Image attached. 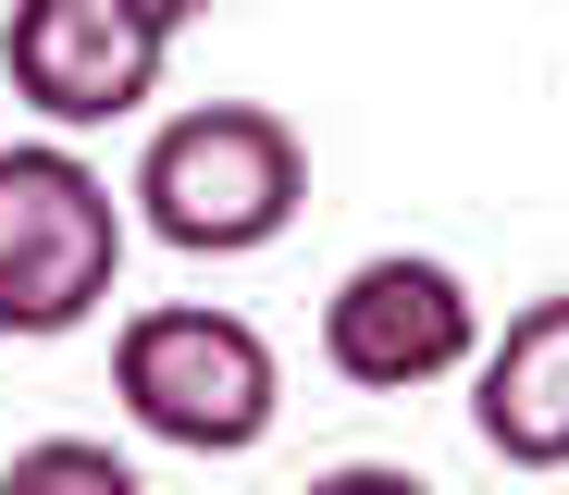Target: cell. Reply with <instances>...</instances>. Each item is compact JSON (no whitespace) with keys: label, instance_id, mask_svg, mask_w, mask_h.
Listing matches in <instances>:
<instances>
[{"label":"cell","instance_id":"obj_2","mask_svg":"<svg viewBox=\"0 0 569 495\" xmlns=\"http://www.w3.org/2000/svg\"><path fill=\"white\" fill-rule=\"evenodd\" d=\"M124 248L137 211L74 137H0V335L13 347L87 335L124 285Z\"/></svg>","mask_w":569,"mask_h":495},{"label":"cell","instance_id":"obj_3","mask_svg":"<svg viewBox=\"0 0 569 495\" xmlns=\"http://www.w3.org/2000/svg\"><path fill=\"white\" fill-rule=\"evenodd\" d=\"M112 396L173 458H248L284 422V359L223 297H161V310H124L112 335Z\"/></svg>","mask_w":569,"mask_h":495},{"label":"cell","instance_id":"obj_1","mask_svg":"<svg viewBox=\"0 0 569 495\" xmlns=\"http://www.w3.org/2000/svg\"><path fill=\"white\" fill-rule=\"evenodd\" d=\"M124 211L186 260H260L310 211V137L272 99H186L173 125H149Z\"/></svg>","mask_w":569,"mask_h":495},{"label":"cell","instance_id":"obj_4","mask_svg":"<svg viewBox=\"0 0 569 495\" xmlns=\"http://www.w3.org/2000/svg\"><path fill=\"white\" fill-rule=\"evenodd\" d=\"M199 13H223V0H13L0 13V75L50 137H100L161 99V62Z\"/></svg>","mask_w":569,"mask_h":495},{"label":"cell","instance_id":"obj_7","mask_svg":"<svg viewBox=\"0 0 569 495\" xmlns=\"http://www.w3.org/2000/svg\"><path fill=\"white\" fill-rule=\"evenodd\" d=\"M0 483H100V495H137V458L112 434H50V446H13Z\"/></svg>","mask_w":569,"mask_h":495},{"label":"cell","instance_id":"obj_5","mask_svg":"<svg viewBox=\"0 0 569 495\" xmlns=\"http://www.w3.org/2000/svg\"><path fill=\"white\" fill-rule=\"evenodd\" d=\"M470 347H483V297H470V273L433 260V248H371V260H347L335 297H322V359H335V384H359V396L458 384Z\"/></svg>","mask_w":569,"mask_h":495},{"label":"cell","instance_id":"obj_6","mask_svg":"<svg viewBox=\"0 0 569 495\" xmlns=\"http://www.w3.org/2000/svg\"><path fill=\"white\" fill-rule=\"evenodd\" d=\"M470 434L508 471H569V285L470 347Z\"/></svg>","mask_w":569,"mask_h":495}]
</instances>
